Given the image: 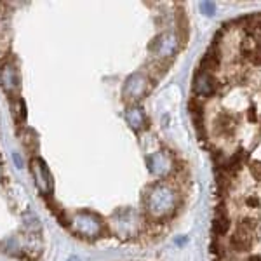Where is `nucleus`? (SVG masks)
Segmentation results:
<instances>
[{
    "instance_id": "obj_1",
    "label": "nucleus",
    "mask_w": 261,
    "mask_h": 261,
    "mask_svg": "<svg viewBox=\"0 0 261 261\" xmlns=\"http://www.w3.org/2000/svg\"><path fill=\"white\" fill-rule=\"evenodd\" d=\"M145 204H147L148 214L153 220H164L176 211L178 195L166 183H157L150 190V193H147Z\"/></svg>"
},
{
    "instance_id": "obj_5",
    "label": "nucleus",
    "mask_w": 261,
    "mask_h": 261,
    "mask_svg": "<svg viewBox=\"0 0 261 261\" xmlns=\"http://www.w3.org/2000/svg\"><path fill=\"white\" fill-rule=\"evenodd\" d=\"M145 91H147V78H145L143 75L136 74L127 80L124 94L127 96V98H140V96L145 94Z\"/></svg>"
},
{
    "instance_id": "obj_8",
    "label": "nucleus",
    "mask_w": 261,
    "mask_h": 261,
    "mask_svg": "<svg viewBox=\"0 0 261 261\" xmlns=\"http://www.w3.org/2000/svg\"><path fill=\"white\" fill-rule=\"evenodd\" d=\"M125 120L129 122V125L133 129H141L145 124V115L140 108H131V110H127V113H125Z\"/></svg>"
},
{
    "instance_id": "obj_6",
    "label": "nucleus",
    "mask_w": 261,
    "mask_h": 261,
    "mask_svg": "<svg viewBox=\"0 0 261 261\" xmlns=\"http://www.w3.org/2000/svg\"><path fill=\"white\" fill-rule=\"evenodd\" d=\"M153 49L160 56H173L178 49V40L174 38V35H164V37L155 42Z\"/></svg>"
},
{
    "instance_id": "obj_2",
    "label": "nucleus",
    "mask_w": 261,
    "mask_h": 261,
    "mask_svg": "<svg viewBox=\"0 0 261 261\" xmlns=\"http://www.w3.org/2000/svg\"><path fill=\"white\" fill-rule=\"evenodd\" d=\"M32 171L35 176V185L44 195H49L52 191V176L49 173V167L45 166V162L40 158H34L32 160Z\"/></svg>"
},
{
    "instance_id": "obj_4",
    "label": "nucleus",
    "mask_w": 261,
    "mask_h": 261,
    "mask_svg": "<svg viewBox=\"0 0 261 261\" xmlns=\"http://www.w3.org/2000/svg\"><path fill=\"white\" fill-rule=\"evenodd\" d=\"M0 82L4 85L5 92L7 94H16L19 91V77H18V70L12 63H5L0 68Z\"/></svg>"
},
{
    "instance_id": "obj_3",
    "label": "nucleus",
    "mask_w": 261,
    "mask_h": 261,
    "mask_svg": "<svg viewBox=\"0 0 261 261\" xmlns=\"http://www.w3.org/2000/svg\"><path fill=\"white\" fill-rule=\"evenodd\" d=\"M75 224H77V232L82 233L84 237H96V235H100L101 230H103L101 221L89 213L78 214Z\"/></svg>"
},
{
    "instance_id": "obj_9",
    "label": "nucleus",
    "mask_w": 261,
    "mask_h": 261,
    "mask_svg": "<svg viewBox=\"0 0 261 261\" xmlns=\"http://www.w3.org/2000/svg\"><path fill=\"white\" fill-rule=\"evenodd\" d=\"M200 9L206 16H213L214 14V9H216V4L214 2H202L200 4Z\"/></svg>"
},
{
    "instance_id": "obj_7",
    "label": "nucleus",
    "mask_w": 261,
    "mask_h": 261,
    "mask_svg": "<svg viewBox=\"0 0 261 261\" xmlns=\"http://www.w3.org/2000/svg\"><path fill=\"white\" fill-rule=\"evenodd\" d=\"M150 169L153 171V174H157V176H164V174L169 173L171 169V162L169 158H167V155L164 153H155L150 157Z\"/></svg>"
},
{
    "instance_id": "obj_10",
    "label": "nucleus",
    "mask_w": 261,
    "mask_h": 261,
    "mask_svg": "<svg viewBox=\"0 0 261 261\" xmlns=\"http://www.w3.org/2000/svg\"><path fill=\"white\" fill-rule=\"evenodd\" d=\"M68 261H80V260H78V258H75V256H72V258H70V260H68Z\"/></svg>"
}]
</instances>
